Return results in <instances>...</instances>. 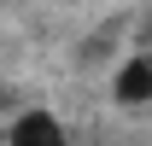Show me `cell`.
Listing matches in <instances>:
<instances>
[{"label": "cell", "instance_id": "6da1fadb", "mask_svg": "<svg viewBox=\"0 0 152 146\" xmlns=\"http://www.w3.org/2000/svg\"><path fill=\"white\" fill-rule=\"evenodd\" d=\"M6 146H70V140H64V123L53 111H23L6 128Z\"/></svg>", "mask_w": 152, "mask_h": 146}, {"label": "cell", "instance_id": "7a4b0ae2", "mask_svg": "<svg viewBox=\"0 0 152 146\" xmlns=\"http://www.w3.org/2000/svg\"><path fill=\"white\" fill-rule=\"evenodd\" d=\"M117 99H123V105H152V53L129 58V64L117 70Z\"/></svg>", "mask_w": 152, "mask_h": 146}]
</instances>
